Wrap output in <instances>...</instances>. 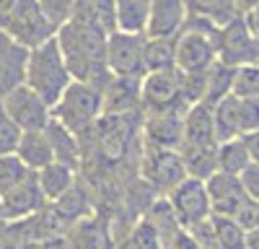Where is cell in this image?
Masks as SVG:
<instances>
[{"instance_id": "9c48e42d", "label": "cell", "mask_w": 259, "mask_h": 249, "mask_svg": "<svg viewBox=\"0 0 259 249\" xmlns=\"http://www.w3.org/2000/svg\"><path fill=\"white\" fill-rule=\"evenodd\" d=\"M166 200L171 205V211H174L179 226H184V228H189L192 223L210 216V197H207L202 179L184 177L166 192Z\"/></svg>"}, {"instance_id": "7402d4cb", "label": "cell", "mask_w": 259, "mask_h": 249, "mask_svg": "<svg viewBox=\"0 0 259 249\" xmlns=\"http://www.w3.org/2000/svg\"><path fill=\"white\" fill-rule=\"evenodd\" d=\"M215 145H179V153L184 161V172L187 177L194 179H207L215 169H218V156H215Z\"/></svg>"}, {"instance_id": "cb8c5ba5", "label": "cell", "mask_w": 259, "mask_h": 249, "mask_svg": "<svg viewBox=\"0 0 259 249\" xmlns=\"http://www.w3.org/2000/svg\"><path fill=\"white\" fill-rule=\"evenodd\" d=\"M150 0H114V24L122 31L143 34Z\"/></svg>"}, {"instance_id": "f35d334b", "label": "cell", "mask_w": 259, "mask_h": 249, "mask_svg": "<svg viewBox=\"0 0 259 249\" xmlns=\"http://www.w3.org/2000/svg\"><path fill=\"white\" fill-rule=\"evenodd\" d=\"M13 3H16V0H0V16H3V13H6V11H8Z\"/></svg>"}, {"instance_id": "7a4b0ae2", "label": "cell", "mask_w": 259, "mask_h": 249, "mask_svg": "<svg viewBox=\"0 0 259 249\" xmlns=\"http://www.w3.org/2000/svg\"><path fill=\"white\" fill-rule=\"evenodd\" d=\"M104 112V94L99 86L89 80H70L60 99L50 107V117L60 119L68 130H73L78 138L89 135L96 119Z\"/></svg>"}, {"instance_id": "74e56055", "label": "cell", "mask_w": 259, "mask_h": 249, "mask_svg": "<svg viewBox=\"0 0 259 249\" xmlns=\"http://www.w3.org/2000/svg\"><path fill=\"white\" fill-rule=\"evenodd\" d=\"M256 6H259V0H233L236 13H246V11H251V8H256Z\"/></svg>"}, {"instance_id": "d4e9b609", "label": "cell", "mask_w": 259, "mask_h": 249, "mask_svg": "<svg viewBox=\"0 0 259 249\" xmlns=\"http://www.w3.org/2000/svg\"><path fill=\"white\" fill-rule=\"evenodd\" d=\"M215 156H218V169L228 172V174H239L249 161H254L249 148H246V143L241 138L221 140L218 145H215Z\"/></svg>"}, {"instance_id": "8fae6325", "label": "cell", "mask_w": 259, "mask_h": 249, "mask_svg": "<svg viewBox=\"0 0 259 249\" xmlns=\"http://www.w3.org/2000/svg\"><path fill=\"white\" fill-rule=\"evenodd\" d=\"M0 200H3V221L6 223L31 218V216H36L39 211L47 208V200L39 190V182H36L34 172L26 179H21L18 184H13L11 190H6L0 195Z\"/></svg>"}, {"instance_id": "2e32d148", "label": "cell", "mask_w": 259, "mask_h": 249, "mask_svg": "<svg viewBox=\"0 0 259 249\" xmlns=\"http://www.w3.org/2000/svg\"><path fill=\"white\" fill-rule=\"evenodd\" d=\"M101 94H104L101 114H130V112L140 109V78L109 75Z\"/></svg>"}, {"instance_id": "3957f363", "label": "cell", "mask_w": 259, "mask_h": 249, "mask_svg": "<svg viewBox=\"0 0 259 249\" xmlns=\"http://www.w3.org/2000/svg\"><path fill=\"white\" fill-rule=\"evenodd\" d=\"M70 80H73V75H70L68 65H65V57L60 52V45L55 36L45 39L41 45L29 50L24 83L29 89H34L50 107L60 99V94L65 91V86Z\"/></svg>"}, {"instance_id": "5b68a950", "label": "cell", "mask_w": 259, "mask_h": 249, "mask_svg": "<svg viewBox=\"0 0 259 249\" xmlns=\"http://www.w3.org/2000/svg\"><path fill=\"white\" fill-rule=\"evenodd\" d=\"M259 36H251L249 29L244 26L241 13L228 18L226 24L215 26L212 31V45H215V57L226 65H246V62L259 60Z\"/></svg>"}, {"instance_id": "52a82bcc", "label": "cell", "mask_w": 259, "mask_h": 249, "mask_svg": "<svg viewBox=\"0 0 259 249\" xmlns=\"http://www.w3.org/2000/svg\"><path fill=\"white\" fill-rule=\"evenodd\" d=\"M179 107H187V104L182 99L177 68L150 70L140 78V109L163 112V109H179Z\"/></svg>"}, {"instance_id": "e575fe53", "label": "cell", "mask_w": 259, "mask_h": 249, "mask_svg": "<svg viewBox=\"0 0 259 249\" xmlns=\"http://www.w3.org/2000/svg\"><path fill=\"white\" fill-rule=\"evenodd\" d=\"M18 138H21V130L16 128V122L8 117V112L3 109V104H0V156L13 153Z\"/></svg>"}, {"instance_id": "f1b7e54d", "label": "cell", "mask_w": 259, "mask_h": 249, "mask_svg": "<svg viewBox=\"0 0 259 249\" xmlns=\"http://www.w3.org/2000/svg\"><path fill=\"white\" fill-rule=\"evenodd\" d=\"M52 213L60 221H78L85 216V192L73 182L57 200H52Z\"/></svg>"}, {"instance_id": "d6986e66", "label": "cell", "mask_w": 259, "mask_h": 249, "mask_svg": "<svg viewBox=\"0 0 259 249\" xmlns=\"http://www.w3.org/2000/svg\"><path fill=\"white\" fill-rule=\"evenodd\" d=\"M212 128H215V140H228L241 135V99L239 96H223L212 104Z\"/></svg>"}, {"instance_id": "e0dca14e", "label": "cell", "mask_w": 259, "mask_h": 249, "mask_svg": "<svg viewBox=\"0 0 259 249\" xmlns=\"http://www.w3.org/2000/svg\"><path fill=\"white\" fill-rule=\"evenodd\" d=\"M187 107L163 109V112H145V138L148 145H166L179 148L182 143V117Z\"/></svg>"}, {"instance_id": "d6a6232c", "label": "cell", "mask_w": 259, "mask_h": 249, "mask_svg": "<svg viewBox=\"0 0 259 249\" xmlns=\"http://www.w3.org/2000/svg\"><path fill=\"white\" fill-rule=\"evenodd\" d=\"M124 246H138V249H150V246H163L158 228L150 223L148 218H140L133 228L130 236H124Z\"/></svg>"}, {"instance_id": "d590c367", "label": "cell", "mask_w": 259, "mask_h": 249, "mask_svg": "<svg viewBox=\"0 0 259 249\" xmlns=\"http://www.w3.org/2000/svg\"><path fill=\"white\" fill-rule=\"evenodd\" d=\"M233 221L239 223L244 231H249V228H256L259 226V202L251 197V200H246L239 211L233 213Z\"/></svg>"}, {"instance_id": "1f68e13d", "label": "cell", "mask_w": 259, "mask_h": 249, "mask_svg": "<svg viewBox=\"0 0 259 249\" xmlns=\"http://www.w3.org/2000/svg\"><path fill=\"white\" fill-rule=\"evenodd\" d=\"M29 174H31V169L16 153H3L0 156V195L11 190L13 184H18L21 179H26Z\"/></svg>"}, {"instance_id": "ba28073f", "label": "cell", "mask_w": 259, "mask_h": 249, "mask_svg": "<svg viewBox=\"0 0 259 249\" xmlns=\"http://www.w3.org/2000/svg\"><path fill=\"white\" fill-rule=\"evenodd\" d=\"M0 104L8 112V117L16 122V128L21 133L26 130H41L50 119V104L41 99L34 89H29L26 83L11 89L8 94L0 96Z\"/></svg>"}, {"instance_id": "277c9868", "label": "cell", "mask_w": 259, "mask_h": 249, "mask_svg": "<svg viewBox=\"0 0 259 249\" xmlns=\"http://www.w3.org/2000/svg\"><path fill=\"white\" fill-rule=\"evenodd\" d=\"M0 29L29 50L41 45L45 39L55 36V31H57L47 21V16L41 13L36 0H16V3L0 16Z\"/></svg>"}, {"instance_id": "ab89813d", "label": "cell", "mask_w": 259, "mask_h": 249, "mask_svg": "<svg viewBox=\"0 0 259 249\" xmlns=\"http://www.w3.org/2000/svg\"><path fill=\"white\" fill-rule=\"evenodd\" d=\"M0 221H3V200H0Z\"/></svg>"}, {"instance_id": "ac0fdd59", "label": "cell", "mask_w": 259, "mask_h": 249, "mask_svg": "<svg viewBox=\"0 0 259 249\" xmlns=\"http://www.w3.org/2000/svg\"><path fill=\"white\" fill-rule=\"evenodd\" d=\"M215 128H212V104L194 101L184 109L182 117V143L179 145H212Z\"/></svg>"}, {"instance_id": "603a6c76", "label": "cell", "mask_w": 259, "mask_h": 249, "mask_svg": "<svg viewBox=\"0 0 259 249\" xmlns=\"http://www.w3.org/2000/svg\"><path fill=\"white\" fill-rule=\"evenodd\" d=\"M143 65H145V73L174 68V36H145Z\"/></svg>"}, {"instance_id": "7c38bea8", "label": "cell", "mask_w": 259, "mask_h": 249, "mask_svg": "<svg viewBox=\"0 0 259 249\" xmlns=\"http://www.w3.org/2000/svg\"><path fill=\"white\" fill-rule=\"evenodd\" d=\"M205 190H207V197H210V213L228 216V218H233V213L239 211L246 200H251V195H246V190L241 187L239 177L221 172V169H215L205 179Z\"/></svg>"}, {"instance_id": "6da1fadb", "label": "cell", "mask_w": 259, "mask_h": 249, "mask_svg": "<svg viewBox=\"0 0 259 249\" xmlns=\"http://www.w3.org/2000/svg\"><path fill=\"white\" fill-rule=\"evenodd\" d=\"M106 34L109 31L85 13L83 3H78L75 13L55 31L65 65L75 80H89L99 89L106 86L112 75L106 68Z\"/></svg>"}, {"instance_id": "836d02e7", "label": "cell", "mask_w": 259, "mask_h": 249, "mask_svg": "<svg viewBox=\"0 0 259 249\" xmlns=\"http://www.w3.org/2000/svg\"><path fill=\"white\" fill-rule=\"evenodd\" d=\"M36 3H39L41 13L47 16L50 24H52L55 29H60L65 21L75 13V8H78L80 0H36Z\"/></svg>"}, {"instance_id": "f546056e", "label": "cell", "mask_w": 259, "mask_h": 249, "mask_svg": "<svg viewBox=\"0 0 259 249\" xmlns=\"http://www.w3.org/2000/svg\"><path fill=\"white\" fill-rule=\"evenodd\" d=\"M231 94L239 99H259V68L256 62L233 68V80H231Z\"/></svg>"}, {"instance_id": "44dd1931", "label": "cell", "mask_w": 259, "mask_h": 249, "mask_svg": "<svg viewBox=\"0 0 259 249\" xmlns=\"http://www.w3.org/2000/svg\"><path fill=\"white\" fill-rule=\"evenodd\" d=\"M36 174V182H39V190L41 195H45L47 202L57 200L68 187L75 182V169H70V166H65L60 161H50L47 166H41Z\"/></svg>"}, {"instance_id": "ffe728a7", "label": "cell", "mask_w": 259, "mask_h": 249, "mask_svg": "<svg viewBox=\"0 0 259 249\" xmlns=\"http://www.w3.org/2000/svg\"><path fill=\"white\" fill-rule=\"evenodd\" d=\"M13 153L24 161L31 172H39L41 166H47L50 161H55L52 158V151H50V143H47V138H45V133H41V130H26V133H21Z\"/></svg>"}, {"instance_id": "9a60e30c", "label": "cell", "mask_w": 259, "mask_h": 249, "mask_svg": "<svg viewBox=\"0 0 259 249\" xmlns=\"http://www.w3.org/2000/svg\"><path fill=\"white\" fill-rule=\"evenodd\" d=\"M41 133H45V138L50 143L52 158L78 172L83 166V140L73 130L65 128L60 119H55V117L47 119V124L41 128Z\"/></svg>"}, {"instance_id": "484cf974", "label": "cell", "mask_w": 259, "mask_h": 249, "mask_svg": "<svg viewBox=\"0 0 259 249\" xmlns=\"http://www.w3.org/2000/svg\"><path fill=\"white\" fill-rule=\"evenodd\" d=\"M231 80H233V65H226V62L215 60L205 73V94H202L200 101L215 104L218 99L228 96L231 94Z\"/></svg>"}, {"instance_id": "4fadbf2b", "label": "cell", "mask_w": 259, "mask_h": 249, "mask_svg": "<svg viewBox=\"0 0 259 249\" xmlns=\"http://www.w3.org/2000/svg\"><path fill=\"white\" fill-rule=\"evenodd\" d=\"M187 21L184 0H150L145 18V36H177Z\"/></svg>"}, {"instance_id": "5bb4252c", "label": "cell", "mask_w": 259, "mask_h": 249, "mask_svg": "<svg viewBox=\"0 0 259 249\" xmlns=\"http://www.w3.org/2000/svg\"><path fill=\"white\" fill-rule=\"evenodd\" d=\"M26 60H29V47H24L21 42H16L0 29V96L24 83Z\"/></svg>"}, {"instance_id": "4dcf8cb0", "label": "cell", "mask_w": 259, "mask_h": 249, "mask_svg": "<svg viewBox=\"0 0 259 249\" xmlns=\"http://www.w3.org/2000/svg\"><path fill=\"white\" fill-rule=\"evenodd\" d=\"M145 218L158 228V234H161V241H163V244H168V239H171V236H174V234L179 231V228H182L166 197H161V200H156L153 205H150V211H148V216H145Z\"/></svg>"}, {"instance_id": "4316f807", "label": "cell", "mask_w": 259, "mask_h": 249, "mask_svg": "<svg viewBox=\"0 0 259 249\" xmlns=\"http://www.w3.org/2000/svg\"><path fill=\"white\" fill-rule=\"evenodd\" d=\"M210 221H212L215 246H221V249H244L246 246V231L233 218L210 213Z\"/></svg>"}, {"instance_id": "83f0119b", "label": "cell", "mask_w": 259, "mask_h": 249, "mask_svg": "<svg viewBox=\"0 0 259 249\" xmlns=\"http://www.w3.org/2000/svg\"><path fill=\"white\" fill-rule=\"evenodd\" d=\"M184 6H187L189 16L207 18V21H212V24H218V26L236 16L233 0H184Z\"/></svg>"}, {"instance_id": "8992f818", "label": "cell", "mask_w": 259, "mask_h": 249, "mask_svg": "<svg viewBox=\"0 0 259 249\" xmlns=\"http://www.w3.org/2000/svg\"><path fill=\"white\" fill-rule=\"evenodd\" d=\"M143 42L145 34H133L112 29L106 34V68L112 75H130V78H143Z\"/></svg>"}, {"instance_id": "8d00e7d4", "label": "cell", "mask_w": 259, "mask_h": 249, "mask_svg": "<svg viewBox=\"0 0 259 249\" xmlns=\"http://www.w3.org/2000/svg\"><path fill=\"white\" fill-rule=\"evenodd\" d=\"M236 177H239V182H241V187L246 190V195L259 197V163L256 161H249Z\"/></svg>"}, {"instance_id": "30bf717a", "label": "cell", "mask_w": 259, "mask_h": 249, "mask_svg": "<svg viewBox=\"0 0 259 249\" xmlns=\"http://www.w3.org/2000/svg\"><path fill=\"white\" fill-rule=\"evenodd\" d=\"M143 177L153 190L168 192L177 182L187 177L184 161L179 148H166V145H148L143 156Z\"/></svg>"}]
</instances>
